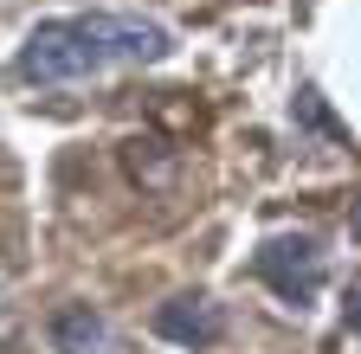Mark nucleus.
<instances>
[{
	"label": "nucleus",
	"mask_w": 361,
	"mask_h": 354,
	"mask_svg": "<svg viewBox=\"0 0 361 354\" xmlns=\"http://www.w3.org/2000/svg\"><path fill=\"white\" fill-rule=\"evenodd\" d=\"M342 316H348V329L361 335V271H355V277L342 284Z\"/></svg>",
	"instance_id": "obj_5"
},
{
	"label": "nucleus",
	"mask_w": 361,
	"mask_h": 354,
	"mask_svg": "<svg viewBox=\"0 0 361 354\" xmlns=\"http://www.w3.org/2000/svg\"><path fill=\"white\" fill-rule=\"evenodd\" d=\"M45 335H52L59 354H110V322H104L90 303H65Z\"/></svg>",
	"instance_id": "obj_4"
},
{
	"label": "nucleus",
	"mask_w": 361,
	"mask_h": 354,
	"mask_svg": "<svg viewBox=\"0 0 361 354\" xmlns=\"http://www.w3.org/2000/svg\"><path fill=\"white\" fill-rule=\"evenodd\" d=\"M174 39L142 13H78V20H45L20 46L26 84H78L116 65H161Z\"/></svg>",
	"instance_id": "obj_1"
},
{
	"label": "nucleus",
	"mask_w": 361,
	"mask_h": 354,
	"mask_svg": "<svg viewBox=\"0 0 361 354\" xmlns=\"http://www.w3.org/2000/svg\"><path fill=\"white\" fill-rule=\"evenodd\" d=\"M348 226H355V239H361V200H355V213H348Z\"/></svg>",
	"instance_id": "obj_6"
},
{
	"label": "nucleus",
	"mask_w": 361,
	"mask_h": 354,
	"mask_svg": "<svg viewBox=\"0 0 361 354\" xmlns=\"http://www.w3.org/2000/svg\"><path fill=\"white\" fill-rule=\"evenodd\" d=\"M252 271L278 290L284 303H316L323 296V277H329V258H323V245H316L310 232H278V239H264L258 245V258H252Z\"/></svg>",
	"instance_id": "obj_2"
},
{
	"label": "nucleus",
	"mask_w": 361,
	"mask_h": 354,
	"mask_svg": "<svg viewBox=\"0 0 361 354\" xmlns=\"http://www.w3.org/2000/svg\"><path fill=\"white\" fill-rule=\"evenodd\" d=\"M155 335L161 341H174V348H213L219 335H226V316H219V303L213 296H168L161 309H155Z\"/></svg>",
	"instance_id": "obj_3"
}]
</instances>
